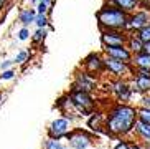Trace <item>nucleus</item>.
Instances as JSON below:
<instances>
[{"label": "nucleus", "instance_id": "2", "mask_svg": "<svg viewBox=\"0 0 150 149\" xmlns=\"http://www.w3.org/2000/svg\"><path fill=\"white\" fill-rule=\"evenodd\" d=\"M129 15L115 7H102L97 12V20L102 30H124L127 25Z\"/></svg>", "mask_w": 150, "mask_h": 149}, {"label": "nucleus", "instance_id": "20", "mask_svg": "<svg viewBox=\"0 0 150 149\" xmlns=\"http://www.w3.org/2000/svg\"><path fill=\"white\" fill-rule=\"evenodd\" d=\"M137 37L145 43V42H150V23L145 27H142L140 30H137Z\"/></svg>", "mask_w": 150, "mask_h": 149}, {"label": "nucleus", "instance_id": "26", "mask_svg": "<svg viewBox=\"0 0 150 149\" xmlns=\"http://www.w3.org/2000/svg\"><path fill=\"white\" fill-rule=\"evenodd\" d=\"M28 37H30V32H28L27 27H23L22 30L18 32V38H20V40H27Z\"/></svg>", "mask_w": 150, "mask_h": 149}, {"label": "nucleus", "instance_id": "8", "mask_svg": "<svg viewBox=\"0 0 150 149\" xmlns=\"http://www.w3.org/2000/svg\"><path fill=\"white\" fill-rule=\"evenodd\" d=\"M104 68L110 71L112 74H117V76H122V74H127L129 73V65L125 62H120L117 58H112V57H107L104 60Z\"/></svg>", "mask_w": 150, "mask_h": 149}, {"label": "nucleus", "instance_id": "9", "mask_svg": "<svg viewBox=\"0 0 150 149\" xmlns=\"http://www.w3.org/2000/svg\"><path fill=\"white\" fill-rule=\"evenodd\" d=\"M94 78L89 76V73H79L76 74V81H74V91H84L89 93L94 90Z\"/></svg>", "mask_w": 150, "mask_h": 149}, {"label": "nucleus", "instance_id": "33", "mask_svg": "<svg viewBox=\"0 0 150 149\" xmlns=\"http://www.w3.org/2000/svg\"><path fill=\"white\" fill-rule=\"evenodd\" d=\"M139 4H142L144 7H150V0H139Z\"/></svg>", "mask_w": 150, "mask_h": 149}, {"label": "nucleus", "instance_id": "27", "mask_svg": "<svg viewBox=\"0 0 150 149\" xmlns=\"http://www.w3.org/2000/svg\"><path fill=\"white\" fill-rule=\"evenodd\" d=\"M13 76H15V73L12 70H5L4 73L0 74V80H12Z\"/></svg>", "mask_w": 150, "mask_h": 149}, {"label": "nucleus", "instance_id": "30", "mask_svg": "<svg viewBox=\"0 0 150 149\" xmlns=\"http://www.w3.org/2000/svg\"><path fill=\"white\" fill-rule=\"evenodd\" d=\"M12 63H13V62H10V60H5V62L4 63H2V65H0V68H2V70H8V68H10V66H12Z\"/></svg>", "mask_w": 150, "mask_h": 149}, {"label": "nucleus", "instance_id": "16", "mask_svg": "<svg viewBox=\"0 0 150 149\" xmlns=\"http://www.w3.org/2000/svg\"><path fill=\"white\" fill-rule=\"evenodd\" d=\"M130 62H132L137 68H147V70H150V55H147V53H144V52L135 53V57H132Z\"/></svg>", "mask_w": 150, "mask_h": 149}, {"label": "nucleus", "instance_id": "28", "mask_svg": "<svg viewBox=\"0 0 150 149\" xmlns=\"http://www.w3.org/2000/svg\"><path fill=\"white\" fill-rule=\"evenodd\" d=\"M46 12H48V4H45V2H38V13L46 15Z\"/></svg>", "mask_w": 150, "mask_h": 149}, {"label": "nucleus", "instance_id": "31", "mask_svg": "<svg viewBox=\"0 0 150 149\" xmlns=\"http://www.w3.org/2000/svg\"><path fill=\"white\" fill-rule=\"evenodd\" d=\"M142 108H150V96L142 100Z\"/></svg>", "mask_w": 150, "mask_h": 149}, {"label": "nucleus", "instance_id": "34", "mask_svg": "<svg viewBox=\"0 0 150 149\" xmlns=\"http://www.w3.org/2000/svg\"><path fill=\"white\" fill-rule=\"evenodd\" d=\"M30 2H33V4H38V2H40V0H30Z\"/></svg>", "mask_w": 150, "mask_h": 149}, {"label": "nucleus", "instance_id": "17", "mask_svg": "<svg viewBox=\"0 0 150 149\" xmlns=\"http://www.w3.org/2000/svg\"><path fill=\"white\" fill-rule=\"evenodd\" d=\"M35 15H36V12L33 9H27V10H23V12H20L18 22L22 23L23 27H28V25H31V23L35 22Z\"/></svg>", "mask_w": 150, "mask_h": 149}, {"label": "nucleus", "instance_id": "15", "mask_svg": "<svg viewBox=\"0 0 150 149\" xmlns=\"http://www.w3.org/2000/svg\"><path fill=\"white\" fill-rule=\"evenodd\" d=\"M132 129L135 131V134H139V136L142 138V139L150 141V126L149 124H145V123H142V121H139V119H135Z\"/></svg>", "mask_w": 150, "mask_h": 149}, {"label": "nucleus", "instance_id": "7", "mask_svg": "<svg viewBox=\"0 0 150 149\" xmlns=\"http://www.w3.org/2000/svg\"><path fill=\"white\" fill-rule=\"evenodd\" d=\"M150 23V13L149 12H135L127 18V30H140L142 27H145Z\"/></svg>", "mask_w": 150, "mask_h": 149}, {"label": "nucleus", "instance_id": "13", "mask_svg": "<svg viewBox=\"0 0 150 149\" xmlns=\"http://www.w3.org/2000/svg\"><path fill=\"white\" fill-rule=\"evenodd\" d=\"M112 90H114V93L117 95V98L120 101H129V98H130V88H129V85L125 81H122V80L115 81Z\"/></svg>", "mask_w": 150, "mask_h": 149}, {"label": "nucleus", "instance_id": "23", "mask_svg": "<svg viewBox=\"0 0 150 149\" xmlns=\"http://www.w3.org/2000/svg\"><path fill=\"white\" fill-rule=\"evenodd\" d=\"M101 121H102V116L101 114H94L93 118L89 119V128H93V129H99L101 126Z\"/></svg>", "mask_w": 150, "mask_h": 149}, {"label": "nucleus", "instance_id": "14", "mask_svg": "<svg viewBox=\"0 0 150 149\" xmlns=\"http://www.w3.org/2000/svg\"><path fill=\"white\" fill-rule=\"evenodd\" d=\"M134 86H135L134 90H137L139 93H147V91H150V76H145V74L137 73Z\"/></svg>", "mask_w": 150, "mask_h": 149}, {"label": "nucleus", "instance_id": "10", "mask_svg": "<svg viewBox=\"0 0 150 149\" xmlns=\"http://www.w3.org/2000/svg\"><path fill=\"white\" fill-rule=\"evenodd\" d=\"M104 52L107 53V57L117 58V60L125 62V63H129L132 60V53L129 52L125 47H104Z\"/></svg>", "mask_w": 150, "mask_h": 149}, {"label": "nucleus", "instance_id": "21", "mask_svg": "<svg viewBox=\"0 0 150 149\" xmlns=\"http://www.w3.org/2000/svg\"><path fill=\"white\" fill-rule=\"evenodd\" d=\"M45 149H66V148H64L58 139H51V138H50V139L45 143Z\"/></svg>", "mask_w": 150, "mask_h": 149}, {"label": "nucleus", "instance_id": "29", "mask_svg": "<svg viewBox=\"0 0 150 149\" xmlns=\"http://www.w3.org/2000/svg\"><path fill=\"white\" fill-rule=\"evenodd\" d=\"M114 149H130V144H129V143H125V141H122V143H119V144L115 146Z\"/></svg>", "mask_w": 150, "mask_h": 149}, {"label": "nucleus", "instance_id": "3", "mask_svg": "<svg viewBox=\"0 0 150 149\" xmlns=\"http://www.w3.org/2000/svg\"><path fill=\"white\" fill-rule=\"evenodd\" d=\"M71 103L74 105V108L78 111L84 114H89L91 111L94 110V101L93 98L89 96V93H84V91H73L71 95Z\"/></svg>", "mask_w": 150, "mask_h": 149}, {"label": "nucleus", "instance_id": "5", "mask_svg": "<svg viewBox=\"0 0 150 149\" xmlns=\"http://www.w3.org/2000/svg\"><path fill=\"white\" fill-rule=\"evenodd\" d=\"M68 139H69L71 148L74 149H88L91 146V143H93V138L89 136L86 131H83V129H76V131L69 133Z\"/></svg>", "mask_w": 150, "mask_h": 149}, {"label": "nucleus", "instance_id": "25", "mask_svg": "<svg viewBox=\"0 0 150 149\" xmlns=\"http://www.w3.org/2000/svg\"><path fill=\"white\" fill-rule=\"evenodd\" d=\"M27 58H28V52H25V50H22V52H18L17 53V57H15V60H13V63H25L27 62Z\"/></svg>", "mask_w": 150, "mask_h": 149}, {"label": "nucleus", "instance_id": "6", "mask_svg": "<svg viewBox=\"0 0 150 149\" xmlns=\"http://www.w3.org/2000/svg\"><path fill=\"white\" fill-rule=\"evenodd\" d=\"M101 40L104 47H124V43L127 42V37L119 30H104Z\"/></svg>", "mask_w": 150, "mask_h": 149}, {"label": "nucleus", "instance_id": "24", "mask_svg": "<svg viewBox=\"0 0 150 149\" xmlns=\"http://www.w3.org/2000/svg\"><path fill=\"white\" fill-rule=\"evenodd\" d=\"M45 37H46V30L45 28H38V30L33 33V42L35 43H40V42H43Z\"/></svg>", "mask_w": 150, "mask_h": 149}, {"label": "nucleus", "instance_id": "4", "mask_svg": "<svg viewBox=\"0 0 150 149\" xmlns=\"http://www.w3.org/2000/svg\"><path fill=\"white\" fill-rule=\"evenodd\" d=\"M71 119L66 118H58L54 119L53 123L50 124V129H48V134L51 139H61V138L68 136L71 133Z\"/></svg>", "mask_w": 150, "mask_h": 149}, {"label": "nucleus", "instance_id": "22", "mask_svg": "<svg viewBox=\"0 0 150 149\" xmlns=\"http://www.w3.org/2000/svg\"><path fill=\"white\" fill-rule=\"evenodd\" d=\"M36 27L38 28H45V27L48 25V18H46V15H43V13H38V15H35V22Z\"/></svg>", "mask_w": 150, "mask_h": 149}, {"label": "nucleus", "instance_id": "35", "mask_svg": "<svg viewBox=\"0 0 150 149\" xmlns=\"http://www.w3.org/2000/svg\"><path fill=\"white\" fill-rule=\"evenodd\" d=\"M0 100H2V95H0Z\"/></svg>", "mask_w": 150, "mask_h": 149}, {"label": "nucleus", "instance_id": "12", "mask_svg": "<svg viewBox=\"0 0 150 149\" xmlns=\"http://www.w3.org/2000/svg\"><path fill=\"white\" fill-rule=\"evenodd\" d=\"M110 4L114 5L115 9L122 10L129 15V13H134V10L139 7V0H109Z\"/></svg>", "mask_w": 150, "mask_h": 149}, {"label": "nucleus", "instance_id": "19", "mask_svg": "<svg viewBox=\"0 0 150 149\" xmlns=\"http://www.w3.org/2000/svg\"><path fill=\"white\" fill-rule=\"evenodd\" d=\"M137 119L150 126V108H142L137 111Z\"/></svg>", "mask_w": 150, "mask_h": 149}, {"label": "nucleus", "instance_id": "1", "mask_svg": "<svg viewBox=\"0 0 150 149\" xmlns=\"http://www.w3.org/2000/svg\"><path fill=\"white\" fill-rule=\"evenodd\" d=\"M137 119V111L127 105H119L114 110H110L109 118L106 121V128L109 134L119 136V134H127L132 131L134 123Z\"/></svg>", "mask_w": 150, "mask_h": 149}, {"label": "nucleus", "instance_id": "18", "mask_svg": "<svg viewBox=\"0 0 150 149\" xmlns=\"http://www.w3.org/2000/svg\"><path fill=\"white\" fill-rule=\"evenodd\" d=\"M127 42H129V52L130 53H142V48H144V42H142L140 38L137 35H130L127 38Z\"/></svg>", "mask_w": 150, "mask_h": 149}, {"label": "nucleus", "instance_id": "32", "mask_svg": "<svg viewBox=\"0 0 150 149\" xmlns=\"http://www.w3.org/2000/svg\"><path fill=\"white\" fill-rule=\"evenodd\" d=\"M142 52L147 53V55H150V42H145V43H144V48H142Z\"/></svg>", "mask_w": 150, "mask_h": 149}, {"label": "nucleus", "instance_id": "11", "mask_svg": "<svg viewBox=\"0 0 150 149\" xmlns=\"http://www.w3.org/2000/svg\"><path fill=\"white\" fill-rule=\"evenodd\" d=\"M84 68L89 74L93 73H99L101 70H104V60H101L99 55H91V57L86 58L84 62Z\"/></svg>", "mask_w": 150, "mask_h": 149}]
</instances>
